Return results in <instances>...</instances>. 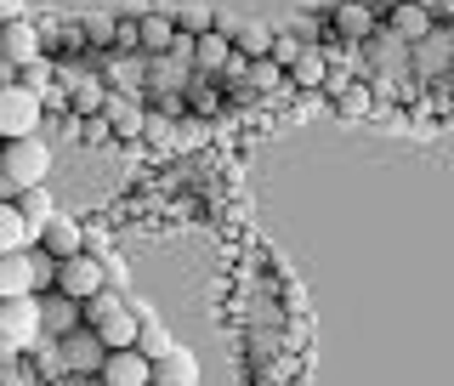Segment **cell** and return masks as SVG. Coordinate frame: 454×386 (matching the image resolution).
Masks as SVG:
<instances>
[{"label":"cell","instance_id":"cell-1","mask_svg":"<svg viewBox=\"0 0 454 386\" xmlns=\"http://www.w3.org/2000/svg\"><path fill=\"white\" fill-rule=\"evenodd\" d=\"M46 335L40 330V295H0V358H23L35 352V341Z\"/></svg>","mask_w":454,"mask_h":386},{"label":"cell","instance_id":"cell-2","mask_svg":"<svg viewBox=\"0 0 454 386\" xmlns=\"http://www.w3.org/2000/svg\"><path fill=\"white\" fill-rule=\"evenodd\" d=\"M0 170H6L18 188H28V182H46L51 177V142H46V131L6 137V142H0Z\"/></svg>","mask_w":454,"mask_h":386},{"label":"cell","instance_id":"cell-3","mask_svg":"<svg viewBox=\"0 0 454 386\" xmlns=\"http://www.w3.org/2000/svg\"><path fill=\"white\" fill-rule=\"evenodd\" d=\"M28 131H46V103H40L23 80H6L0 85V142L28 137Z\"/></svg>","mask_w":454,"mask_h":386},{"label":"cell","instance_id":"cell-4","mask_svg":"<svg viewBox=\"0 0 454 386\" xmlns=\"http://www.w3.org/2000/svg\"><path fill=\"white\" fill-rule=\"evenodd\" d=\"M103 341H97V330L91 324H74V330L68 335H57L51 341V358L68 369V375H97V369H103Z\"/></svg>","mask_w":454,"mask_h":386},{"label":"cell","instance_id":"cell-5","mask_svg":"<svg viewBox=\"0 0 454 386\" xmlns=\"http://www.w3.org/2000/svg\"><path fill=\"white\" fill-rule=\"evenodd\" d=\"M51 284H57L63 295H74V302H85L91 290H103V284H108V273H103V262H97L91 250H74V256H57Z\"/></svg>","mask_w":454,"mask_h":386},{"label":"cell","instance_id":"cell-6","mask_svg":"<svg viewBox=\"0 0 454 386\" xmlns=\"http://www.w3.org/2000/svg\"><path fill=\"white\" fill-rule=\"evenodd\" d=\"M40 51H46V40H40V23L35 18H28V12H23V18H6V23H0V57H12V63H28V57H40Z\"/></svg>","mask_w":454,"mask_h":386},{"label":"cell","instance_id":"cell-7","mask_svg":"<svg viewBox=\"0 0 454 386\" xmlns=\"http://www.w3.org/2000/svg\"><path fill=\"white\" fill-rule=\"evenodd\" d=\"M74 324H85L80 302H74V295H63L57 284H46V290H40V330H46V335L57 341V335H68V330H74Z\"/></svg>","mask_w":454,"mask_h":386},{"label":"cell","instance_id":"cell-8","mask_svg":"<svg viewBox=\"0 0 454 386\" xmlns=\"http://www.w3.org/2000/svg\"><path fill=\"white\" fill-rule=\"evenodd\" d=\"M97 381H108V386H148V358H142L137 347H108Z\"/></svg>","mask_w":454,"mask_h":386},{"label":"cell","instance_id":"cell-9","mask_svg":"<svg viewBox=\"0 0 454 386\" xmlns=\"http://www.w3.org/2000/svg\"><path fill=\"white\" fill-rule=\"evenodd\" d=\"M137 324H142V312L131 302H114L108 312H97V319H91V330H97L103 347H131V341H137Z\"/></svg>","mask_w":454,"mask_h":386},{"label":"cell","instance_id":"cell-10","mask_svg":"<svg viewBox=\"0 0 454 386\" xmlns=\"http://www.w3.org/2000/svg\"><path fill=\"white\" fill-rule=\"evenodd\" d=\"M35 245H40V250H46L51 262H57V256H74V250H85V233H80V227L63 217V210H51V217L35 227Z\"/></svg>","mask_w":454,"mask_h":386},{"label":"cell","instance_id":"cell-11","mask_svg":"<svg viewBox=\"0 0 454 386\" xmlns=\"http://www.w3.org/2000/svg\"><path fill=\"white\" fill-rule=\"evenodd\" d=\"M97 114L108 120V131L120 137V142H137V137H142V114H148V108H142L137 97H125V91H108Z\"/></svg>","mask_w":454,"mask_h":386},{"label":"cell","instance_id":"cell-12","mask_svg":"<svg viewBox=\"0 0 454 386\" xmlns=\"http://www.w3.org/2000/svg\"><path fill=\"white\" fill-rule=\"evenodd\" d=\"M387 35L403 40V46H420V40L432 35V12H426L420 0H403V6L387 12Z\"/></svg>","mask_w":454,"mask_h":386},{"label":"cell","instance_id":"cell-13","mask_svg":"<svg viewBox=\"0 0 454 386\" xmlns=\"http://www.w3.org/2000/svg\"><path fill=\"white\" fill-rule=\"evenodd\" d=\"M148 381H160V386H193V381H199V364H193V352H182V347H165L160 358L148 364Z\"/></svg>","mask_w":454,"mask_h":386},{"label":"cell","instance_id":"cell-14","mask_svg":"<svg viewBox=\"0 0 454 386\" xmlns=\"http://www.w3.org/2000/svg\"><path fill=\"white\" fill-rule=\"evenodd\" d=\"M137 51L142 57H153V51H165L170 40H176V23H170V12H137Z\"/></svg>","mask_w":454,"mask_h":386},{"label":"cell","instance_id":"cell-15","mask_svg":"<svg viewBox=\"0 0 454 386\" xmlns=\"http://www.w3.org/2000/svg\"><path fill=\"white\" fill-rule=\"evenodd\" d=\"M227 51H233V40H227V35H216V28L193 35V75L216 80V75H222V63H227Z\"/></svg>","mask_w":454,"mask_h":386},{"label":"cell","instance_id":"cell-16","mask_svg":"<svg viewBox=\"0 0 454 386\" xmlns=\"http://www.w3.org/2000/svg\"><path fill=\"white\" fill-rule=\"evenodd\" d=\"M324 23H330L340 40H369V35H375V12H369V6H358V0H347V6H335V12H330Z\"/></svg>","mask_w":454,"mask_h":386},{"label":"cell","instance_id":"cell-17","mask_svg":"<svg viewBox=\"0 0 454 386\" xmlns=\"http://www.w3.org/2000/svg\"><path fill=\"white\" fill-rule=\"evenodd\" d=\"M227 40H233V51H239V57H267V46H273V23H262V18H239Z\"/></svg>","mask_w":454,"mask_h":386},{"label":"cell","instance_id":"cell-18","mask_svg":"<svg viewBox=\"0 0 454 386\" xmlns=\"http://www.w3.org/2000/svg\"><path fill=\"white\" fill-rule=\"evenodd\" d=\"M12 205L23 210L28 233H35V227H40V222H46L51 210H57V199H51V188H46V182H28V188H18V199H12Z\"/></svg>","mask_w":454,"mask_h":386},{"label":"cell","instance_id":"cell-19","mask_svg":"<svg viewBox=\"0 0 454 386\" xmlns=\"http://www.w3.org/2000/svg\"><path fill=\"white\" fill-rule=\"evenodd\" d=\"M284 75L301 85V91H318L324 75H330V57H324V51H312V46H301V57H295V63L284 68Z\"/></svg>","mask_w":454,"mask_h":386},{"label":"cell","instance_id":"cell-20","mask_svg":"<svg viewBox=\"0 0 454 386\" xmlns=\"http://www.w3.org/2000/svg\"><path fill=\"white\" fill-rule=\"evenodd\" d=\"M18 245H35V233H28L23 210L12 199H0V250H18Z\"/></svg>","mask_w":454,"mask_h":386},{"label":"cell","instance_id":"cell-21","mask_svg":"<svg viewBox=\"0 0 454 386\" xmlns=\"http://www.w3.org/2000/svg\"><path fill=\"white\" fill-rule=\"evenodd\" d=\"M131 347H137L142 358L153 364V358H160L165 347H176V341H170V335H165V330H160V324H153V319H142V324H137V341H131Z\"/></svg>","mask_w":454,"mask_h":386},{"label":"cell","instance_id":"cell-22","mask_svg":"<svg viewBox=\"0 0 454 386\" xmlns=\"http://www.w3.org/2000/svg\"><path fill=\"white\" fill-rule=\"evenodd\" d=\"M80 40H85V46H97V51H108L114 46V18H103V12H97V18H85L80 23Z\"/></svg>","mask_w":454,"mask_h":386},{"label":"cell","instance_id":"cell-23","mask_svg":"<svg viewBox=\"0 0 454 386\" xmlns=\"http://www.w3.org/2000/svg\"><path fill=\"white\" fill-rule=\"evenodd\" d=\"M267 57H273V63H278V68H290V63H295V57H301V40H295V35H290V28H273V46H267Z\"/></svg>","mask_w":454,"mask_h":386},{"label":"cell","instance_id":"cell-24","mask_svg":"<svg viewBox=\"0 0 454 386\" xmlns=\"http://www.w3.org/2000/svg\"><path fill=\"white\" fill-rule=\"evenodd\" d=\"M210 18H216V12H210V6H182V12H176V18H170V23H176L182 35H205V28H210Z\"/></svg>","mask_w":454,"mask_h":386},{"label":"cell","instance_id":"cell-25","mask_svg":"<svg viewBox=\"0 0 454 386\" xmlns=\"http://www.w3.org/2000/svg\"><path fill=\"white\" fill-rule=\"evenodd\" d=\"M324 28H330V23H324V18H312V12H295V18H290V35L301 40V46H312V40H324Z\"/></svg>","mask_w":454,"mask_h":386},{"label":"cell","instance_id":"cell-26","mask_svg":"<svg viewBox=\"0 0 454 386\" xmlns=\"http://www.w3.org/2000/svg\"><path fill=\"white\" fill-rule=\"evenodd\" d=\"M23 12H28V0H0V23H6V18H23Z\"/></svg>","mask_w":454,"mask_h":386},{"label":"cell","instance_id":"cell-27","mask_svg":"<svg viewBox=\"0 0 454 386\" xmlns=\"http://www.w3.org/2000/svg\"><path fill=\"white\" fill-rule=\"evenodd\" d=\"M188 97H193V103H199V108H216V91H210V85H193V91H188Z\"/></svg>","mask_w":454,"mask_h":386},{"label":"cell","instance_id":"cell-28","mask_svg":"<svg viewBox=\"0 0 454 386\" xmlns=\"http://www.w3.org/2000/svg\"><path fill=\"white\" fill-rule=\"evenodd\" d=\"M0 381H12V364L6 358H0Z\"/></svg>","mask_w":454,"mask_h":386}]
</instances>
